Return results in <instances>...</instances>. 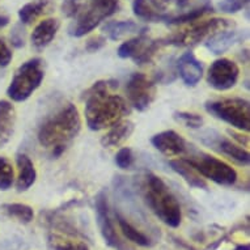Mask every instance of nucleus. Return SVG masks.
I'll list each match as a JSON object with an SVG mask.
<instances>
[{"mask_svg": "<svg viewBox=\"0 0 250 250\" xmlns=\"http://www.w3.org/2000/svg\"><path fill=\"white\" fill-rule=\"evenodd\" d=\"M51 9V0H33L21 7L19 11V19L22 24H32L38 17L50 12Z\"/></svg>", "mask_w": 250, "mask_h": 250, "instance_id": "4be33fe9", "label": "nucleus"}, {"mask_svg": "<svg viewBox=\"0 0 250 250\" xmlns=\"http://www.w3.org/2000/svg\"><path fill=\"white\" fill-rule=\"evenodd\" d=\"M50 250H89L85 242L66 237L58 233H51L47 238Z\"/></svg>", "mask_w": 250, "mask_h": 250, "instance_id": "a878e982", "label": "nucleus"}, {"mask_svg": "<svg viewBox=\"0 0 250 250\" xmlns=\"http://www.w3.org/2000/svg\"><path fill=\"white\" fill-rule=\"evenodd\" d=\"M103 32L111 41H118L125 36L132 33H144L147 29L142 28L131 20L127 21H109L103 26Z\"/></svg>", "mask_w": 250, "mask_h": 250, "instance_id": "412c9836", "label": "nucleus"}, {"mask_svg": "<svg viewBox=\"0 0 250 250\" xmlns=\"http://www.w3.org/2000/svg\"><path fill=\"white\" fill-rule=\"evenodd\" d=\"M132 9L135 16L139 17L140 20L157 22V21H167L169 19V16L163 15L159 9H156L149 0H134Z\"/></svg>", "mask_w": 250, "mask_h": 250, "instance_id": "5701e85b", "label": "nucleus"}, {"mask_svg": "<svg viewBox=\"0 0 250 250\" xmlns=\"http://www.w3.org/2000/svg\"><path fill=\"white\" fill-rule=\"evenodd\" d=\"M1 211L11 219H15L21 224H29L33 222V208L24 203H5L1 206Z\"/></svg>", "mask_w": 250, "mask_h": 250, "instance_id": "b1692460", "label": "nucleus"}, {"mask_svg": "<svg viewBox=\"0 0 250 250\" xmlns=\"http://www.w3.org/2000/svg\"><path fill=\"white\" fill-rule=\"evenodd\" d=\"M143 195L148 207L168 227L177 228L182 222L180 202L164 181L153 173H147L143 181Z\"/></svg>", "mask_w": 250, "mask_h": 250, "instance_id": "7ed1b4c3", "label": "nucleus"}, {"mask_svg": "<svg viewBox=\"0 0 250 250\" xmlns=\"http://www.w3.org/2000/svg\"><path fill=\"white\" fill-rule=\"evenodd\" d=\"M169 165H170V168H172L178 176H181L185 181H186V184L189 185V186L195 188V189H207V182L205 181V178H203V177H202L201 174L188 163V161L185 160V159L170 160L169 161Z\"/></svg>", "mask_w": 250, "mask_h": 250, "instance_id": "aec40b11", "label": "nucleus"}, {"mask_svg": "<svg viewBox=\"0 0 250 250\" xmlns=\"http://www.w3.org/2000/svg\"><path fill=\"white\" fill-rule=\"evenodd\" d=\"M85 0H63L62 12L66 17H78L82 11L85 8Z\"/></svg>", "mask_w": 250, "mask_h": 250, "instance_id": "7c9ffc66", "label": "nucleus"}, {"mask_svg": "<svg viewBox=\"0 0 250 250\" xmlns=\"http://www.w3.org/2000/svg\"><path fill=\"white\" fill-rule=\"evenodd\" d=\"M134 123L131 121L118 122L114 126H111L110 130L101 138V144L105 148H115L122 146L126 140L130 139V136L134 132Z\"/></svg>", "mask_w": 250, "mask_h": 250, "instance_id": "6ab92c4d", "label": "nucleus"}, {"mask_svg": "<svg viewBox=\"0 0 250 250\" xmlns=\"http://www.w3.org/2000/svg\"><path fill=\"white\" fill-rule=\"evenodd\" d=\"M43 79L45 62L41 58H32L17 68L7 89V95L16 103L26 101L41 86Z\"/></svg>", "mask_w": 250, "mask_h": 250, "instance_id": "20e7f679", "label": "nucleus"}, {"mask_svg": "<svg viewBox=\"0 0 250 250\" xmlns=\"http://www.w3.org/2000/svg\"><path fill=\"white\" fill-rule=\"evenodd\" d=\"M249 3V0H222L220 1V9L226 13H237L241 9L245 8V5Z\"/></svg>", "mask_w": 250, "mask_h": 250, "instance_id": "473e14b6", "label": "nucleus"}, {"mask_svg": "<svg viewBox=\"0 0 250 250\" xmlns=\"http://www.w3.org/2000/svg\"><path fill=\"white\" fill-rule=\"evenodd\" d=\"M177 70L185 85L195 86L203 78V66L202 62L195 58L193 53H185L177 62Z\"/></svg>", "mask_w": 250, "mask_h": 250, "instance_id": "2eb2a0df", "label": "nucleus"}, {"mask_svg": "<svg viewBox=\"0 0 250 250\" xmlns=\"http://www.w3.org/2000/svg\"><path fill=\"white\" fill-rule=\"evenodd\" d=\"M147 43L148 40L144 37V33H140L138 37L127 40V41H125L122 45L119 46L118 57L122 58V59H127V58L135 59L143 51V49L146 47Z\"/></svg>", "mask_w": 250, "mask_h": 250, "instance_id": "bb28decb", "label": "nucleus"}, {"mask_svg": "<svg viewBox=\"0 0 250 250\" xmlns=\"http://www.w3.org/2000/svg\"><path fill=\"white\" fill-rule=\"evenodd\" d=\"M156 84L143 74H132L126 85L128 104L138 111L147 110L156 99Z\"/></svg>", "mask_w": 250, "mask_h": 250, "instance_id": "1a4fd4ad", "label": "nucleus"}, {"mask_svg": "<svg viewBox=\"0 0 250 250\" xmlns=\"http://www.w3.org/2000/svg\"><path fill=\"white\" fill-rule=\"evenodd\" d=\"M246 37V32H241V30H220L213 33L212 36H209L206 41L205 46L207 47L209 53L215 54V55H222V54L227 53L228 50L234 46L238 42L244 41V38Z\"/></svg>", "mask_w": 250, "mask_h": 250, "instance_id": "4468645a", "label": "nucleus"}, {"mask_svg": "<svg viewBox=\"0 0 250 250\" xmlns=\"http://www.w3.org/2000/svg\"><path fill=\"white\" fill-rule=\"evenodd\" d=\"M135 157L130 147H122L115 155V164L121 169H130L134 165Z\"/></svg>", "mask_w": 250, "mask_h": 250, "instance_id": "2f4dec72", "label": "nucleus"}, {"mask_svg": "<svg viewBox=\"0 0 250 250\" xmlns=\"http://www.w3.org/2000/svg\"><path fill=\"white\" fill-rule=\"evenodd\" d=\"M61 22L57 19H46L41 21L40 24L34 28L33 33L30 36V41L34 50L42 51L53 42L59 30Z\"/></svg>", "mask_w": 250, "mask_h": 250, "instance_id": "dca6fc26", "label": "nucleus"}, {"mask_svg": "<svg viewBox=\"0 0 250 250\" xmlns=\"http://www.w3.org/2000/svg\"><path fill=\"white\" fill-rule=\"evenodd\" d=\"M8 24H9V17L0 15V29L5 28Z\"/></svg>", "mask_w": 250, "mask_h": 250, "instance_id": "e433bc0d", "label": "nucleus"}, {"mask_svg": "<svg viewBox=\"0 0 250 250\" xmlns=\"http://www.w3.org/2000/svg\"><path fill=\"white\" fill-rule=\"evenodd\" d=\"M207 138H208V140H203V143L208 144L209 147H212L217 152H220V153H223L227 157H229L230 160H233L237 164H249L250 155L248 149H245L241 146H238L237 143H234L230 139H228L227 136L219 135L216 132H211V135L207 136Z\"/></svg>", "mask_w": 250, "mask_h": 250, "instance_id": "f8f14e48", "label": "nucleus"}, {"mask_svg": "<svg viewBox=\"0 0 250 250\" xmlns=\"http://www.w3.org/2000/svg\"><path fill=\"white\" fill-rule=\"evenodd\" d=\"M80 130L82 117L78 107L72 104H66L42 122L37 138L42 147L51 149L54 157H59L79 135Z\"/></svg>", "mask_w": 250, "mask_h": 250, "instance_id": "f03ea898", "label": "nucleus"}, {"mask_svg": "<svg viewBox=\"0 0 250 250\" xmlns=\"http://www.w3.org/2000/svg\"><path fill=\"white\" fill-rule=\"evenodd\" d=\"M173 117L177 122L189 128H201L205 122L201 115L197 113H190V111H176Z\"/></svg>", "mask_w": 250, "mask_h": 250, "instance_id": "c756f323", "label": "nucleus"}, {"mask_svg": "<svg viewBox=\"0 0 250 250\" xmlns=\"http://www.w3.org/2000/svg\"><path fill=\"white\" fill-rule=\"evenodd\" d=\"M16 109L7 100H0V148L12 139L16 126Z\"/></svg>", "mask_w": 250, "mask_h": 250, "instance_id": "a211bd4d", "label": "nucleus"}, {"mask_svg": "<svg viewBox=\"0 0 250 250\" xmlns=\"http://www.w3.org/2000/svg\"><path fill=\"white\" fill-rule=\"evenodd\" d=\"M151 143L157 151L168 157L181 156L188 151L186 140L174 130H165L156 134L152 136Z\"/></svg>", "mask_w": 250, "mask_h": 250, "instance_id": "ddd939ff", "label": "nucleus"}, {"mask_svg": "<svg viewBox=\"0 0 250 250\" xmlns=\"http://www.w3.org/2000/svg\"><path fill=\"white\" fill-rule=\"evenodd\" d=\"M118 88L115 80H100L84 93L86 125L92 131H101L121 122L130 114L126 100L113 93Z\"/></svg>", "mask_w": 250, "mask_h": 250, "instance_id": "f257e3e1", "label": "nucleus"}, {"mask_svg": "<svg viewBox=\"0 0 250 250\" xmlns=\"http://www.w3.org/2000/svg\"><path fill=\"white\" fill-rule=\"evenodd\" d=\"M209 11H212V5H211L209 1L205 0L199 7L191 9L189 12H185L182 15H178V16L174 17H169L167 22L168 24H188V22H194L198 19H201L203 15L208 13Z\"/></svg>", "mask_w": 250, "mask_h": 250, "instance_id": "cd10ccee", "label": "nucleus"}, {"mask_svg": "<svg viewBox=\"0 0 250 250\" xmlns=\"http://www.w3.org/2000/svg\"><path fill=\"white\" fill-rule=\"evenodd\" d=\"M106 45V38L104 37V36H96V37L90 38L88 40L85 45L86 51H89V53H96V51H99L104 47V46Z\"/></svg>", "mask_w": 250, "mask_h": 250, "instance_id": "f704fd0d", "label": "nucleus"}, {"mask_svg": "<svg viewBox=\"0 0 250 250\" xmlns=\"http://www.w3.org/2000/svg\"><path fill=\"white\" fill-rule=\"evenodd\" d=\"M205 107L208 114L228 123L238 131L250 130V105L248 100L238 97L209 100L205 104Z\"/></svg>", "mask_w": 250, "mask_h": 250, "instance_id": "39448f33", "label": "nucleus"}, {"mask_svg": "<svg viewBox=\"0 0 250 250\" xmlns=\"http://www.w3.org/2000/svg\"><path fill=\"white\" fill-rule=\"evenodd\" d=\"M188 1H189V0H176V3L180 5V7H184V5L186 4Z\"/></svg>", "mask_w": 250, "mask_h": 250, "instance_id": "58836bf2", "label": "nucleus"}, {"mask_svg": "<svg viewBox=\"0 0 250 250\" xmlns=\"http://www.w3.org/2000/svg\"><path fill=\"white\" fill-rule=\"evenodd\" d=\"M11 40H12V45L16 46V47L24 46V34L21 33V32H19V28H16L15 29V32H12Z\"/></svg>", "mask_w": 250, "mask_h": 250, "instance_id": "c9c22d12", "label": "nucleus"}, {"mask_svg": "<svg viewBox=\"0 0 250 250\" xmlns=\"http://www.w3.org/2000/svg\"><path fill=\"white\" fill-rule=\"evenodd\" d=\"M17 165V178L16 189L17 191H26L34 185L37 180V170L34 168L33 161L25 153H19L16 156Z\"/></svg>", "mask_w": 250, "mask_h": 250, "instance_id": "f3484780", "label": "nucleus"}, {"mask_svg": "<svg viewBox=\"0 0 250 250\" xmlns=\"http://www.w3.org/2000/svg\"><path fill=\"white\" fill-rule=\"evenodd\" d=\"M232 25L229 20L226 19H211V20L203 21L199 24L191 25L190 28L185 29L184 32L177 33L164 42V45H174L178 47H193V46L201 43L209 36H212L216 32L228 29Z\"/></svg>", "mask_w": 250, "mask_h": 250, "instance_id": "6e6552de", "label": "nucleus"}, {"mask_svg": "<svg viewBox=\"0 0 250 250\" xmlns=\"http://www.w3.org/2000/svg\"><path fill=\"white\" fill-rule=\"evenodd\" d=\"M13 182H15V169L12 163L4 156H0V191H7L11 189Z\"/></svg>", "mask_w": 250, "mask_h": 250, "instance_id": "c85d7f7f", "label": "nucleus"}, {"mask_svg": "<svg viewBox=\"0 0 250 250\" xmlns=\"http://www.w3.org/2000/svg\"><path fill=\"white\" fill-rule=\"evenodd\" d=\"M185 160L188 161L203 178L211 180L217 185L232 186L236 184L238 178L237 170L232 168L229 164L203 152H194L193 155H190V157Z\"/></svg>", "mask_w": 250, "mask_h": 250, "instance_id": "423d86ee", "label": "nucleus"}, {"mask_svg": "<svg viewBox=\"0 0 250 250\" xmlns=\"http://www.w3.org/2000/svg\"><path fill=\"white\" fill-rule=\"evenodd\" d=\"M96 207V222L99 226L100 233L103 236L104 241L107 245L115 250H128V248L125 245V242L119 238L117 230H115L114 223L111 220L110 211H109V202H107L106 193L101 190L96 195L95 201Z\"/></svg>", "mask_w": 250, "mask_h": 250, "instance_id": "9d476101", "label": "nucleus"}, {"mask_svg": "<svg viewBox=\"0 0 250 250\" xmlns=\"http://www.w3.org/2000/svg\"><path fill=\"white\" fill-rule=\"evenodd\" d=\"M115 216H117V220H118V224L119 227H121L122 233L125 234V237L127 238V240H130L131 242H134V244H136V245L143 246V248L151 246V240H149L143 232H140L139 229H136L135 227L132 226L130 222H127L121 213H115Z\"/></svg>", "mask_w": 250, "mask_h": 250, "instance_id": "393cba45", "label": "nucleus"}, {"mask_svg": "<svg viewBox=\"0 0 250 250\" xmlns=\"http://www.w3.org/2000/svg\"><path fill=\"white\" fill-rule=\"evenodd\" d=\"M234 250H249V245L248 244H245V245H238Z\"/></svg>", "mask_w": 250, "mask_h": 250, "instance_id": "4c0bfd02", "label": "nucleus"}, {"mask_svg": "<svg viewBox=\"0 0 250 250\" xmlns=\"http://www.w3.org/2000/svg\"><path fill=\"white\" fill-rule=\"evenodd\" d=\"M240 78V68L237 63L230 59L220 58L209 66L207 74V83L215 90H228L233 88Z\"/></svg>", "mask_w": 250, "mask_h": 250, "instance_id": "9b49d317", "label": "nucleus"}, {"mask_svg": "<svg viewBox=\"0 0 250 250\" xmlns=\"http://www.w3.org/2000/svg\"><path fill=\"white\" fill-rule=\"evenodd\" d=\"M119 8V0H90L70 28L74 37H83L95 30L105 19L114 15Z\"/></svg>", "mask_w": 250, "mask_h": 250, "instance_id": "0eeeda50", "label": "nucleus"}, {"mask_svg": "<svg viewBox=\"0 0 250 250\" xmlns=\"http://www.w3.org/2000/svg\"><path fill=\"white\" fill-rule=\"evenodd\" d=\"M13 58V54L8 45L3 40H0V68H4L11 63Z\"/></svg>", "mask_w": 250, "mask_h": 250, "instance_id": "72a5a7b5", "label": "nucleus"}]
</instances>
